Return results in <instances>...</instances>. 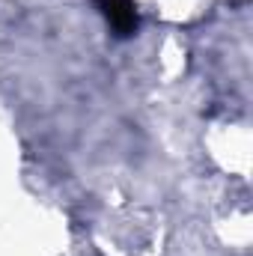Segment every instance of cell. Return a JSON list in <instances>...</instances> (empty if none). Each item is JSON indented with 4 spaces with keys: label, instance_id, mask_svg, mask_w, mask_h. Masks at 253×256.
<instances>
[{
    "label": "cell",
    "instance_id": "obj_1",
    "mask_svg": "<svg viewBox=\"0 0 253 256\" xmlns=\"http://www.w3.org/2000/svg\"><path fill=\"white\" fill-rule=\"evenodd\" d=\"M96 3H98V12L104 15L108 27H110L120 39H128V36L137 33L140 18H137L134 0H96Z\"/></svg>",
    "mask_w": 253,
    "mask_h": 256
}]
</instances>
